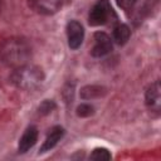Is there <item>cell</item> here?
I'll return each instance as SVG.
<instances>
[{"mask_svg": "<svg viewBox=\"0 0 161 161\" xmlns=\"http://www.w3.org/2000/svg\"><path fill=\"white\" fill-rule=\"evenodd\" d=\"M93 40H94V44H93V48L91 50L92 57L101 58V57H104L112 52L113 44H112L111 38L106 33L97 31L93 36Z\"/></svg>", "mask_w": 161, "mask_h": 161, "instance_id": "cell-4", "label": "cell"}, {"mask_svg": "<svg viewBox=\"0 0 161 161\" xmlns=\"http://www.w3.org/2000/svg\"><path fill=\"white\" fill-rule=\"evenodd\" d=\"M131 35V30L126 24H118L113 29V40L118 45H123L128 42Z\"/></svg>", "mask_w": 161, "mask_h": 161, "instance_id": "cell-10", "label": "cell"}, {"mask_svg": "<svg viewBox=\"0 0 161 161\" xmlns=\"http://www.w3.org/2000/svg\"><path fill=\"white\" fill-rule=\"evenodd\" d=\"M44 72L40 67L33 64H24L21 67L14 68L10 80L11 83L20 89L31 91L39 87L44 82Z\"/></svg>", "mask_w": 161, "mask_h": 161, "instance_id": "cell-2", "label": "cell"}, {"mask_svg": "<svg viewBox=\"0 0 161 161\" xmlns=\"http://www.w3.org/2000/svg\"><path fill=\"white\" fill-rule=\"evenodd\" d=\"M31 57L30 45L20 38H10L1 43L0 45V59L4 64L18 68L28 64Z\"/></svg>", "mask_w": 161, "mask_h": 161, "instance_id": "cell-1", "label": "cell"}, {"mask_svg": "<svg viewBox=\"0 0 161 161\" xmlns=\"http://www.w3.org/2000/svg\"><path fill=\"white\" fill-rule=\"evenodd\" d=\"M92 160H111V153L107 148L104 147H97L92 151L91 156H89Z\"/></svg>", "mask_w": 161, "mask_h": 161, "instance_id": "cell-12", "label": "cell"}, {"mask_svg": "<svg viewBox=\"0 0 161 161\" xmlns=\"http://www.w3.org/2000/svg\"><path fill=\"white\" fill-rule=\"evenodd\" d=\"M54 108H55V103H54L53 101L45 99V101H43V102L40 103V106H39L38 111H39V113H40V114L45 116V114H49Z\"/></svg>", "mask_w": 161, "mask_h": 161, "instance_id": "cell-14", "label": "cell"}, {"mask_svg": "<svg viewBox=\"0 0 161 161\" xmlns=\"http://www.w3.org/2000/svg\"><path fill=\"white\" fill-rule=\"evenodd\" d=\"M106 93V89L101 86H86L80 89V97L83 99H94L102 97Z\"/></svg>", "mask_w": 161, "mask_h": 161, "instance_id": "cell-11", "label": "cell"}, {"mask_svg": "<svg viewBox=\"0 0 161 161\" xmlns=\"http://www.w3.org/2000/svg\"><path fill=\"white\" fill-rule=\"evenodd\" d=\"M36 141H38V128L35 126H29L19 140L18 151L20 153H25L36 143Z\"/></svg>", "mask_w": 161, "mask_h": 161, "instance_id": "cell-8", "label": "cell"}, {"mask_svg": "<svg viewBox=\"0 0 161 161\" xmlns=\"http://www.w3.org/2000/svg\"><path fill=\"white\" fill-rule=\"evenodd\" d=\"M93 113H94V108L88 103H82L77 107V116L79 117H89Z\"/></svg>", "mask_w": 161, "mask_h": 161, "instance_id": "cell-13", "label": "cell"}, {"mask_svg": "<svg viewBox=\"0 0 161 161\" xmlns=\"http://www.w3.org/2000/svg\"><path fill=\"white\" fill-rule=\"evenodd\" d=\"M112 6L108 0H98L91 9L88 15V23L92 26L103 25L108 21L109 16L112 15Z\"/></svg>", "mask_w": 161, "mask_h": 161, "instance_id": "cell-3", "label": "cell"}, {"mask_svg": "<svg viewBox=\"0 0 161 161\" xmlns=\"http://www.w3.org/2000/svg\"><path fill=\"white\" fill-rule=\"evenodd\" d=\"M1 4H3V0H0V9H1Z\"/></svg>", "mask_w": 161, "mask_h": 161, "instance_id": "cell-16", "label": "cell"}, {"mask_svg": "<svg viewBox=\"0 0 161 161\" xmlns=\"http://www.w3.org/2000/svg\"><path fill=\"white\" fill-rule=\"evenodd\" d=\"M136 1H137V0H117L118 5H119L122 9H125V10L131 9V8L135 5V3H136Z\"/></svg>", "mask_w": 161, "mask_h": 161, "instance_id": "cell-15", "label": "cell"}, {"mask_svg": "<svg viewBox=\"0 0 161 161\" xmlns=\"http://www.w3.org/2000/svg\"><path fill=\"white\" fill-rule=\"evenodd\" d=\"M145 102L151 111L158 112L161 107V88L158 80L151 83L145 93Z\"/></svg>", "mask_w": 161, "mask_h": 161, "instance_id": "cell-7", "label": "cell"}, {"mask_svg": "<svg viewBox=\"0 0 161 161\" xmlns=\"http://www.w3.org/2000/svg\"><path fill=\"white\" fill-rule=\"evenodd\" d=\"M64 136V128L60 126H54L50 128V131L48 132L42 147H40V152H47L50 151L53 147L57 146V143L63 138Z\"/></svg>", "mask_w": 161, "mask_h": 161, "instance_id": "cell-9", "label": "cell"}, {"mask_svg": "<svg viewBox=\"0 0 161 161\" xmlns=\"http://www.w3.org/2000/svg\"><path fill=\"white\" fill-rule=\"evenodd\" d=\"M29 5L39 14L53 15L60 9L62 0H29Z\"/></svg>", "mask_w": 161, "mask_h": 161, "instance_id": "cell-6", "label": "cell"}, {"mask_svg": "<svg viewBox=\"0 0 161 161\" xmlns=\"http://www.w3.org/2000/svg\"><path fill=\"white\" fill-rule=\"evenodd\" d=\"M67 39L70 49H78L84 39V29L83 25L77 20H70L67 24Z\"/></svg>", "mask_w": 161, "mask_h": 161, "instance_id": "cell-5", "label": "cell"}]
</instances>
